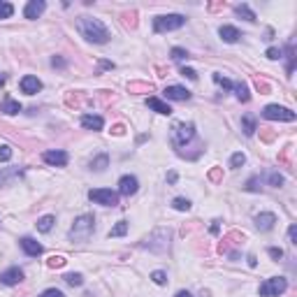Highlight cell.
Returning a JSON list of instances; mask_svg holds the SVG:
<instances>
[{"mask_svg":"<svg viewBox=\"0 0 297 297\" xmlns=\"http://www.w3.org/2000/svg\"><path fill=\"white\" fill-rule=\"evenodd\" d=\"M77 30L81 33V37H86L88 42L96 44H107L109 42V30L100 19H91V17H81L77 21Z\"/></svg>","mask_w":297,"mask_h":297,"instance_id":"cell-1","label":"cell"},{"mask_svg":"<svg viewBox=\"0 0 297 297\" xmlns=\"http://www.w3.org/2000/svg\"><path fill=\"white\" fill-rule=\"evenodd\" d=\"M93 230H96V219H93V214H81V216L74 221V225L70 227V239L72 242H86L88 237L93 235Z\"/></svg>","mask_w":297,"mask_h":297,"instance_id":"cell-2","label":"cell"},{"mask_svg":"<svg viewBox=\"0 0 297 297\" xmlns=\"http://www.w3.org/2000/svg\"><path fill=\"white\" fill-rule=\"evenodd\" d=\"M186 24L184 14H163V17L153 19V30L156 33H170V30H176Z\"/></svg>","mask_w":297,"mask_h":297,"instance_id":"cell-3","label":"cell"},{"mask_svg":"<svg viewBox=\"0 0 297 297\" xmlns=\"http://www.w3.org/2000/svg\"><path fill=\"white\" fill-rule=\"evenodd\" d=\"M288 290V279L286 276H272V279L260 283V297H279Z\"/></svg>","mask_w":297,"mask_h":297,"instance_id":"cell-4","label":"cell"},{"mask_svg":"<svg viewBox=\"0 0 297 297\" xmlns=\"http://www.w3.org/2000/svg\"><path fill=\"white\" fill-rule=\"evenodd\" d=\"M262 116L267 121H286V123H293L297 119V114L288 107H281V105H267L262 109Z\"/></svg>","mask_w":297,"mask_h":297,"instance_id":"cell-5","label":"cell"},{"mask_svg":"<svg viewBox=\"0 0 297 297\" xmlns=\"http://www.w3.org/2000/svg\"><path fill=\"white\" fill-rule=\"evenodd\" d=\"M88 200L96 202V204H102V207H116L119 193L109 191V188H93V191H88Z\"/></svg>","mask_w":297,"mask_h":297,"instance_id":"cell-6","label":"cell"},{"mask_svg":"<svg viewBox=\"0 0 297 297\" xmlns=\"http://www.w3.org/2000/svg\"><path fill=\"white\" fill-rule=\"evenodd\" d=\"M193 137H195V125L193 123H176L172 128V144L174 147H184Z\"/></svg>","mask_w":297,"mask_h":297,"instance_id":"cell-7","label":"cell"},{"mask_svg":"<svg viewBox=\"0 0 297 297\" xmlns=\"http://www.w3.org/2000/svg\"><path fill=\"white\" fill-rule=\"evenodd\" d=\"M137 188H140V181H137V176L132 174H125L119 179V195H125V198H130V195H135L137 193Z\"/></svg>","mask_w":297,"mask_h":297,"instance_id":"cell-8","label":"cell"},{"mask_svg":"<svg viewBox=\"0 0 297 297\" xmlns=\"http://www.w3.org/2000/svg\"><path fill=\"white\" fill-rule=\"evenodd\" d=\"M42 160L47 165H53V167H65L68 165V153L61 151V148H56V151H44Z\"/></svg>","mask_w":297,"mask_h":297,"instance_id":"cell-9","label":"cell"},{"mask_svg":"<svg viewBox=\"0 0 297 297\" xmlns=\"http://www.w3.org/2000/svg\"><path fill=\"white\" fill-rule=\"evenodd\" d=\"M19 86H21V91H24L26 96H35V93L42 91V81H40L37 77H33V74H26V77L21 79Z\"/></svg>","mask_w":297,"mask_h":297,"instance_id":"cell-10","label":"cell"},{"mask_svg":"<svg viewBox=\"0 0 297 297\" xmlns=\"http://www.w3.org/2000/svg\"><path fill=\"white\" fill-rule=\"evenodd\" d=\"M24 281V270H19V267H9L0 274V283H5V286H17Z\"/></svg>","mask_w":297,"mask_h":297,"instance_id":"cell-11","label":"cell"},{"mask_svg":"<svg viewBox=\"0 0 297 297\" xmlns=\"http://www.w3.org/2000/svg\"><path fill=\"white\" fill-rule=\"evenodd\" d=\"M47 9V2L44 0H30L24 9V17L26 19H40L42 17V12Z\"/></svg>","mask_w":297,"mask_h":297,"instance_id":"cell-12","label":"cell"},{"mask_svg":"<svg viewBox=\"0 0 297 297\" xmlns=\"http://www.w3.org/2000/svg\"><path fill=\"white\" fill-rule=\"evenodd\" d=\"M191 91H186L184 86H167L165 88V98L167 100H176V102H184V100H191Z\"/></svg>","mask_w":297,"mask_h":297,"instance_id":"cell-13","label":"cell"},{"mask_svg":"<svg viewBox=\"0 0 297 297\" xmlns=\"http://www.w3.org/2000/svg\"><path fill=\"white\" fill-rule=\"evenodd\" d=\"M274 223H276V216H274L272 211H262V214H258V216H255V227H258V230H262V232L272 230V227H274Z\"/></svg>","mask_w":297,"mask_h":297,"instance_id":"cell-14","label":"cell"},{"mask_svg":"<svg viewBox=\"0 0 297 297\" xmlns=\"http://www.w3.org/2000/svg\"><path fill=\"white\" fill-rule=\"evenodd\" d=\"M19 244H21V248H24V253H26V255H33V258L42 255V251H44L42 244H37L33 237H24V239H21Z\"/></svg>","mask_w":297,"mask_h":297,"instance_id":"cell-15","label":"cell"},{"mask_svg":"<svg viewBox=\"0 0 297 297\" xmlns=\"http://www.w3.org/2000/svg\"><path fill=\"white\" fill-rule=\"evenodd\" d=\"M81 125H84L86 130H102L105 121H102V116H98V114H84V116H81Z\"/></svg>","mask_w":297,"mask_h":297,"instance_id":"cell-16","label":"cell"},{"mask_svg":"<svg viewBox=\"0 0 297 297\" xmlns=\"http://www.w3.org/2000/svg\"><path fill=\"white\" fill-rule=\"evenodd\" d=\"M147 107L148 109H153L156 114H163V116H170V114H172V107L167 105V102H163L160 98H153V96L147 100Z\"/></svg>","mask_w":297,"mask_h":297,"instance_id":"cell-17","label":"cell"},{"mask_svg":"<svg viewBox=\"0 0 297 297\" xmlns=\"http://www.w3.org/2000/svg\"><path fill=\"white\" fill-rule=\"evenodd\" d=\"M219 35H221V40H223V42L235 44L237 40L242 37V33H239L235 26H221V28H219Z\"/></svg>","mask_w":297,"mask_h":297,"instance_id":"cell-18","label":"cell"},{"mask_svg":"<svg viewBox=\"0 0 297 297\" xmlns=\"http://www.w3.org/2000/svg\"><path fill=\"white\" fill-rule=\"evenodd\" d=\"M0 112L7 114V116H12V114H19V112H21V102H17V100H12L9 96H5L2 105H0Z\"/></svg>","mask_w":297,"mask_h":297,"instance_id":"cell-19","label":"cell"},{"mask_svg":"<svg viewBox=\"0 0 297 297\" xmlns=\"http://www.w3.org/2000/svg\"><path fill=\"white\" fill-rule=\"evenodd\" d=\"M242 130H244L246 137H251L255 130H258V125H255V116L253 114H244L242 116Z\"/></svg>","mask_w":297,"mask_h":297,"instance_id":"cell-20","label":"cell"},{"mask_svg":"<svg viewBox=\"0 0 297 297\" xmlns=\"http://www.w3.org/2000/svg\"><path fill=\"white\" fill-rule=\"evenodd\" d=\"M235 14H237V17H244L246 21H251V24H255V21H258L255 12H253L251 7H248L246 2H244V5H237V7H235Z\"/></svg>","mask_w":297,"mask_h":297,"instance_id":"cell-21","label":"cell"},{"mask_svg":"<svg viewBox=\"0 0 297 297\" xmlns=\"http://www.w3.org/2000/svg\"><path fill=\"white\" fill-rule=\"evenodd\" d=\"M232 88H235V93H237V100H242V102H248V100H251L248 86H246L244 81H239V84H232Z\"/></svg>","mask_w":297,"mask_h":297,"instance_id":"cell-22","label":"cell"},{"mask_svg":"<svg viewBox=\"0 0 297 297\" xmlns=\"http://www.w3.org/2000/svg\"><path fill=\"white\" fill-rule=\"evenodd\" d=\"M53 223H56L53 216H42V219L37 221V230H40V232H49L53 227Z\"/></svg>","mask_w":297,"mask_h":297,"instance_id":"cell-23","label":"cell"},{"mask_svg":"<svg viewBox=\"0 0 297 297\" xmlns=\"http://www.w3.org/2000/svg\"><path fill=\"white\" fill-rule=\"evenodd\" d=\"M125 232H128V221H119V223L109 230V237H123Z\"/></svg>","mask_w":297,"mask_h":297,"instance_id":"cell-24","label":"cell"},{"mask_svg":"<svg viewBox=\"0 0 297 297\" xmlns=\"http://www.w3.org/2000/svg\"><path fill=\"white\" fill-rule=\"evenodd\" d=\"M14 14V5L12 2H5V0H0V19H9Z\"/></svg>","mask_w":297,"mask_h":297,"instance_id":"cell-25","label":"cell"},{"mask_svg":"<svg viewBox=\"0 0 297 297\" xmlns=\"http://www.w3.org/2000/svg\"><path fill=\"white\" fill-rule=\"evenodd\" d=\"M107 163H109V158H107V156H98L96 160L91 163V167H93L96 172H102V170H105V167H107Z\"/></svg>","mask_w":297,"mask_h":297,"instance_id":"cell-26","label":"cell"},{"mask_svg":"<svg viewBox=\"0 0 297 297\" xmlns=\"http://www.w3.org/2000/svg\"><path fill=\"white\" fill-rule=\"evenodd\" d=\"M172 207H174L176 211H188V209H191V200H186V198H176V200L172 202Z\"/></svg>","mask_w":297,"mask_h":297,"instance_id":"cell-27","label":"cell"},{"mask_svg":"<svg viewBox=\"0 0 297 297\" xmlns=\"http://www.w3.org/2000/svg\"><path fill=\"white\" fill-rule=\"evenodd\" d=\"M211 79H214L219 86H223V88H232V81H230V79H225L221 72H214V74H211Z\"/></svg>","mask_w":297,"mask_h":297,"instance_id":"cell-28","label":"cell"},{"mask_svg":"<svg viewBox=\"0 0 297 297\" xmlns=\"http://www.w3.org/2000/svg\"><path fill=\"white\" fill-rule=\"evenodd\" d=\"M151 279H153V283H158V286H165L167 274L165 272H160V270H156V272H151Z\"/></svg>","mask_w":297,"mask_h":297,"instance_id":"cell-29","label":"cell"},{"mask_svg":"<svg viewBox=\"0 0 297 297\" xmlns=\"http://www.w3.org/2000/svg\"><path fill=\"white\" fill-rule=\"evenodd\" d=\"M170 56H172V61H184V58H188V51L181 49V47H174V49L170 51Z\"/></svg>","mask_w":297,"mask_h":297,"instance_id":"cell-30","label":"cell"},{"mask_svg":"<svg viewBox=\"0 0 297 297\" xmlns=\"http://www.w3.org/2000/svg\"><path fill=\"white\" fill-rule=\"evenodd\" d=\"M244 163H246V156L242 153V151H239V153H235V156L230 158V167H235V170H237V167H242Z\"/></svg>","mask_w":297,"mask_h":297,"instance_id":"cell-31","label":"cell"},{"mask_svg":"<svg viewBox=\"0 0 297 297\" xmlns=\"http://www.w3.org/2000/svg\"><path fill=\"white\" fill-rule=\"evenodd\" d=\"M51 270H58V267H63L65 265V258L63 255H53V258H49V262H47Z\"/></svg>","mask_w":297,"mask_h":297,"instance_id":"cell-32","label":"cell"},{"mask_svg":"<svg viewBox=\"0 0 297 297\" xmlns=\"http://www.w3.org/2000/svg\"><path fill=\"white\" fill-rule=\"evenodd\" d=\"M65 281H68L70 286H81V283H84V276H81V274H65Z\"/></svg>","mask_w":297,"mask_h":297,"instance_id":"cell-33","label":"cell"},{"mask_svg":"<svg viewBox=\"0 0 297 297\" xmlns=\"http://www.w3.org/2000/svg\"><path fill=\"white\" fill-rule=\"evenodd\" d=\"M267 181H270V186H276V188H279V186L283 184V176H281L279 172H272V174L267 176Z\"/></svg>","mask_w":297,"mask_h":297,"instance_id":"cell-34","label":"cell"},{"mask_svg":"<svg viewBox=\"0 0 297 297\" xmlns=\"http://www.w3.org/2000/svg\"><path fill=\"white\" fill-rule=\"evenodd\" d=\"M9 158H12V147L2 144V147H0V160H2V163H7Z\"/></svg>","mask_w":297,"mask_h":297,"instance_id":"cell-35","label":"cell"},{"mask_svg":"<svg viewBox=\"0 0 297 297\" xmlns=\"http://www.w3.org/2000/svg\"><path fill=\"white\" fill-rule=\"evenodd\" d=\"M265 56H267L270 61H276V58H281V56H283V51H281V49H276V47H270Z\"/></svg>","mask_w":297,"mask_h":297,"instance_id":"cell-36","label":"cell"},{"mask_svg":"<svg viewBox=\"0 0 297 297\" xmlns=\"http://www.w3.org/2000/svg\"><path fill=\"white\" fill-rule=\"evenodd\" d=\"M40 297H65V295H63L58 288H49V290H44Z\"/></svg>","mask_w":297,"mask_h":297,"instance_id":"cell-37","label":"cell"},{"mask_svg":"<svg viewBox=\"0 0 297 297\" xmlns=\"http://www.w3.org/2000/svg\"><path fill=\"white\" fill-rule=\"evenodd\" d=\"M267 253H270V258H274V260H281V258H283V251H281V248H276V246H272Z\"/></svg>","mask_w":297,"mask_h":297,"instance_id":"cell-38","label":"cell"},{"mask_svg":"<svg viewBox=\"0 0 297 297\" xmlns=\"http://www.w3.org/2000/svg\"><path fill=\"white\" fill-rule=\"evenodd\" d=\"M181 74H184V77H188L191 81H195V79H198V72L193 70V68H184V70H181Z\"/></svg>","mask_w":297,"mask_h":297,"instance_id":"cell-39","label":"cell"},{"mask_svg":"<svg viewBox=\"0 0 297 297\" xmlns=\"http://www.w3.org/2000/svg\"><path fill=\"white\" fill-rule=\"evenodd\" d=\"M288 239H290V244H297V225H290Z\"/></svg>","mask_w":297,"mask_h":297,"instance_id":"cell-40","label":"cell"},{"mask_svg":"<svg viewBox=\"0 0 297 297\" xmlns=\"http://www.w3.org/2000/svg\"><path fill=\"white\" fill-rule=\"evenodd\" d=\"M246 191H260V186H258V179H251V181H248V186H246Z\"/></svg>","mask_w":297,"mask_h":297,"instance_id":"cell-41","label":"cell"},{"mask_svg":"<svg viewBox=\"0 0 297 297\" xmlns=\"http://www.w3.org/2000/svg\"><path fill=\"white\" fill-rule=\"evenodd\" d=\"M167 181H170V184H174V181H176V172H170V174H167Z\"/></svg>","mask_w":297,"mask_h":297,"instance_id":"cell-42","label":"cell"},{"mask_svg":"<svg viewBox=\"0 0 297 297\" xmlns=\"http://www.w3.org/2000/svg\"><path fill=\"white\" fill-rule=\"evenodd\" d=\"M176 297H193L191 293H186V290H181V293H176Z\"/></svg>","mask_w":297,"mask_h":297,"instance_id":"cell-43","label":"cell"},{"mask_svg":"<svg viewBox=\"0 0 297 297\" xmlns=\"http://www.w3.org/2000/svg\"><path fill=\"white\" fill-rule=\"evenodd\" d=\"M5 81H7V77H5V74L0 72V86H5Z\"/></svg>","mask_w":297,"mask_h":297,"instance_id":"cell-44","label":"cell"}]
</instances>
